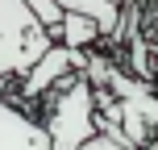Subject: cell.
Listing matches in <instances>:
<instances>
[{
  "instance_id": "cell-5",
  "label": "cell",
  "mask_w": 158,
  "mask_h": 150,
  "mask_svg": "<svg viewBox=\"0 0 158 150\" xmlns=\"http://www.w3.org/2000/svg\"><path fill=\"white\" fill-rule=\"evenodd\" d=\"M58 8L92 17L100 38H121V0H58Z\"/></svg>"
},
{
  "instance_id": "cell-6",
  "label": "cell",
  "mask_w": 158,
  "mask_h": 150,
  "mask_svg": "<svg viewBox=\"0 0 158 150\" xmlns=\"http://www.w3.org/2000/svg\"><path fill=\"white\" fill-rule=\"evenodd\" d=\"M96 38H100V29H96L92 17L63 8V17H58V29H54V42H63V46H71V50H83V46H92Z\"/></svg>"
},
{
  "instance_id": "cell-3",
  "label": "cell",
  "mask_w": 158,
  "mask_h": 150,
  "mask_svg": "<svg viewBox=\"0 0 158 150\" xmlns=\"http://www.w3.org/2000/svg\"><path fill=\"white\" fill-rule=\"evenodd\" d=\"M79 67H83V54H79V50L63 46V42H50V46L38 54V63L25 71V84H21V88H25V100L50 92V84H54V79L71 75V71H79Z\"/></svg>"
},
{
  "instance_id": "cell-8",
  "label": "cell",
  "mask_w": 158,
  "mask_h": 150,
  "mask_svg": "<svg viewBox=\"0 0 158 150\" xmlns=\"http://www.w3.org/2000/svg\"><path fill=\"white\" fill-rule=\"evenodd\" d=\"M79 150H133V146H125V142H117V138H108V134H100V129H96V134L87 138Z\"/></svg>"
},
{
  "instance_id": "cell-2",
  "label": "cell",
  "mask_w": 158,
  "mask_h": 150,
  "mask_svg": "<svg viewBox=\"0 0 158 150\" xmlns=\"http://www.w3.org/2000/svg\"><path fill=\"white\" fill-rule=\"evenodd\" d=\"M92 100H96L92 79H71V88L50 100V113L42 121L50 150H79L96 134V104Z\"/></svg>"
},
{
  "instance_id": "cell-4",
  "label": "cell",
  "mask_w": 158,
  "mask_h": 150,
  "mask_svg": "<svg viewBox=\"0 0 158 150\" xmlns=\"http://www.w3.org/2000/svg\"><path fill=\"white\" fill-rule=\"evenodd\" d=\"M0 150H50V138L42 121L25 117L8 100H0Z\"/></svg>"
},
{
  "instance_id": "cell-7",
  "label": "cell",
  "mask_w": 158,
  "mask_h": 150,
  "mask_svg": "<svg viewBox=\"0 0 158 150\" xmlns=\"http://www.w3.org/2000/svg\"><path fill=\"white\" fill-rule=\"evenodd\" d=\"M25 8L33 13V21L42 25V29L54 38V29H58V17H63V8H58V0H25Z\"/></svg>"
},
{
  "instance_id": "cell-1",
  "label": "cell",
  "mask_w": 158,
  "mask_h": 150,
  "mask_svg": "<svg viewBox=\"0 0 158 150\" xmlns=\"http://www.w3.org/2000/svg\"><path fill=\"white\" fill-rule=\"evenodd\" d=\"M50 42L54 38L33 21L25 0H0V79L25 75Z\"/></svg>"
}]
</instances>
